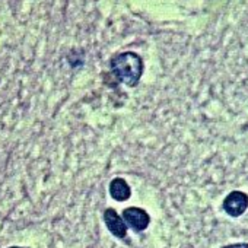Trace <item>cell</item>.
I'll list each match as a JSON object with an SVG mask.
<instances>
[{
	"instance_id": "cell-3",
	"label": "cell",
	"mask_w": 248,
	"mask_h": 248,
	"mask_svg": "<svg viewBox=\"0 0 248 248\" xmlns=\"http://www.w3.org/2000/svg\"><path fill=\"white\" fill-rule=\"evenodd\" d=\"M123 217L126 220V223L129 226H132L135 231L140 232L145 231L151 222V217L148 215L146 210L140 209V207H129L123 212Z\"/></svg>"
},
{
	"instance_id": "cell-1",
	"label": "cell",
	"mask_w": 248,
	"mask_h": 248,
	"mask_svg": "<svg viewBox=\"0 0 248 248\" xmlns=\"http://www.w3.org/2000/svg\"><path fill=\"white\" fill-rule=\"evenodd\" d=\"M111 70L124 85L136 86L143 73L142 57L133 51L117 54L111 59Z\"/></svg>"
},
{
	"instance_id": "cell-6",
	"label": "cell",
	"mask_w": 248,
	"mask_h": 248,
	"mask_svg": "<svg viewBox=\"0 0 248 248\" xmlns=\"http://www.w3.org/2000/svg\"><path fill=\"white\" fill-rule=\"evenodd\" d=\"M222 248H248V244H232V245H226Z\"/></svg>"
},
{
	"instance_id": "cell-5",
	"label": "cell",
	"mask_w": 248,
	"mask_h": 248,
	"mask_svg": "<svg viewBox=\"0 0 248 248\" xmlns=\"http://www.w3.org/2000/svg\"><path fill=\"white\" fill-rule=\"evenodd\" d=\"M109 194L117 202H126L130 197L132 190H130V186L126 183V180H123V178H114L109 183Z\"/></svg>"
},
{
	"instance_id": "cell-4",
	"label": "cell",
	"mask_w": 248,
	"mask_h": 248,
	"mask_svg": "<svg viewBox=\"0 0 248 248\" xmlns=\"http://www.w3.org/2000/svg\"><path fill=\"white\" fill-rule=\"evenodd\" d=\"M104 220L107 223V228L109 229V232L117 236V238H124L127 233V225L124 222L114 209H107L104 212Z\"/></svg>"
},
{
	"instance_id": "cell-2",
	"label": "cell",
	"mask_w": 248,
	"mask_h": 248,
	"mask_svg": "<svg viewBox=\"0 0 248 248\" xmlns=\"http://www.w3.org/2000/svg\"><path fill=\"white\" fill-rule=\"evenodd\" d=\"M248 207V196L242 191H232L229 196H226L223 202V209L228 215L236 217L241 216Z\"/></svg>"
},
{
	"instance_id": "cell-7",
	"label": "cell",
	"mask_w": 248,
	"mask_h": 248,
	"mask_svg": "<svg viewBox=\"0 0 248 248\" xmlns=\"http://www.w3.org/2000/svg\"><path fill=\"white\" fill-rule=\"evenodd\" d=\"M9 248H21V247H9Z\"/></svg>"
}]
</instances>
